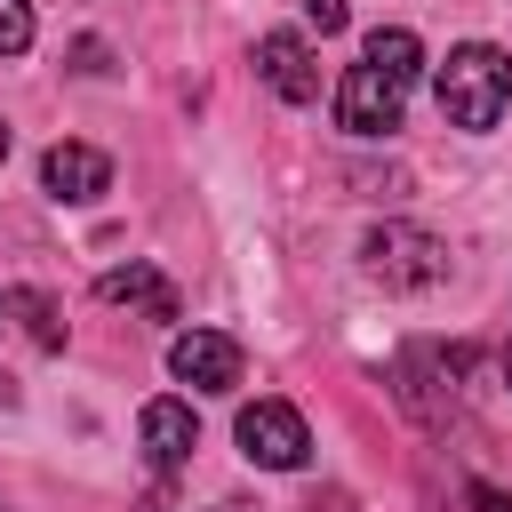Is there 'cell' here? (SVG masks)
<instances>
[{
    "instance_id": "1",
    "label": "cell",
    "mask_w": 512,
    "mask_h": 512,
    "mask_svg": "<svg viewBox=\"0 0 512 512\" xmlns=\"http://www.w3.org/2000/svg\"><path fill=\"white\" fill-rule=\"evenodd\" d=\"M416 72H424V48H416V32H368V48H360V64L344 72V88H336V120L352 128V136H392L400 128V112H408V88H416Z\"/></svg>"
},
{
    "instance_id": "2",
    "label": "cell",
    "mask_w": 512,
    "mask_h": 512,
    "mask_svg": "<svg viewBox=\"0 0 512 512\" xmlns=\"http://www.w3.org/2000/svg\"><path fill=\"white\" fill-rule=\"evenodd\" d=\"M440 112H448L456 128L488 136V128L512 112V56H504V48H488V40L448 48V64H440Z\"/></svg>"
},
{
    "instance_id": "3",
    "label": "cell",
    "mask_w": 512,
    "mask_h": 512,
    "mask_svg": "<svg viewBox=\"0 0 512 512\" xmlns=\"http://www.w3.org/2000/svg\"><path fill=\"white\" fill-rule=\"evenodd\" d=\"M360 272L384 280V288H400V296L440 288V280H448V240H432L424 224H376V232L360 240Z\"/></svg>"
},
{
    "instance_id": "4",
    "label": "cell",
    "mask_w": 512,
    "mask_h": 512,
    "mask_svg": "<svg viewBox=\"0 0 512 512\" xmlns=\"http://www.w3.org/2000/svg\"><path fill=\"white\" fill-rule=\"evenodd\" d=\"M240 456L248 464H264V472H296L304 456H312V432H304V416L288 408V400H256V408H240Z\"/></svg>"
},
{
    "instance_id": "5",
    "label": "cell",
    "mask_w": 512,
    "mask_h": 512,
    "mask_svg": "<svg viewBox=\"0 0 512 512\" xmlns=\"http://www.w3.org/2000/svg\"><path fill=\"white\" fill-rule=\"evenodd\" d=\"M168 368H176L192 392H232V384H240V344H232L224 328H184V336L168 344Z\"/></svg>"
},
{
    "instance_id": "6",
    "label": "cell",
    "mask_w": 512,
    "mask_h": 512,
    "mask_svg": "<svg viewBox=\"0 0 512 512\" xmlns=\"http://www.w3.org/2000/svg\"><path fill=\"white\" fill-rule=\"evenodd\" d=\"M256 72L280 104H312L320 96V64H312V40L304 32H264L256 40Z\"/></svg>"
},
{
    "instance_id": "7",
    "label": "cell",
    "mask_w": 512,
    "mask_h": 512,
    "mask_svg": "<svg viewBox=\"0 0 512 512\" xmlns=\"http://www.w3.org/2000/svg\"><path fill=\"white\" fill-rule=\"evenodd\" d=\"M40 184L56 192V200H96L104 184H112V160L96 152V144H48V160H40Z\"/></svg>"
},
{
    "instance_id": "8",
    "label": "cell",
    "mask_w": 512,
    "mask_h": 512,
    "mask_svg": "<svg viewBox=\"0 0 512 512\" xmlns=\"http://www.w3.org/2000/svg\"><path fill=\"white\" fill-rule=\"evenodd\" d=\"M136 432H144V456H152L160 472H176V464L192 456V440H200V424H192V408H184V400H144Z\"/></svg>"
},
{
    "instance_id": "9",
    "label": "cell",
    "mask_w": 512,
    "mask_h": 512,
    "mask_svg": "<svg viewBox=\"0 0 512 512\" xmlns=\"http://www.w3.org/2000/svg\"><path fill=\"white\" fill-rule=\"evenodd\" d=\"M96 296H104V304H136V312H152V320H176V288H168V272H152V264H112V272L96 280Z\"/></svg>"
},
{
    "instance_id": "10",
    "label": "cell",
    "mask_w": 512,
    "mask_h": 512,
    "mask_svg": "<svg viewBox=\"0 0 512 512\" xmlns=\"http://www.w3.org/2000/svg\"><path fill=\"white\" fill-rule=\"evenodd\" d=\"M8 312L32 328V344H40V352H64V320H56V304H48L40 288H16V296H8Z\"/></svg>"
},
{
    "instance_id": "11",
    "label": "cell",
    "mask_w": 512,
    "mask_h": 512,
    "mask_svg": "<svg viewBox=\"0 0 512 512\" xmlns=\"http://www.w3.org/2000/svg\"><path fill=\"white\" fill-rule=\"evenodd\" d=\"M32 48V0H0V56Z\"/></svg>"
},
{
    "instance_id": "12",
    "label": "cell",
    "mask_w": 512,
    "mask_h": 512,
    "mask_svg": "<svg viewBox=\"0 0 512 512\" xmlns=\"http://www.w3.org/2000/svg\"><path fill=\"white\" fill-rule=\"evenodd\" d=\"M304 16H312V32H344V0H304Z\"/></svg>"
},
{
    "instance_id": "13",
    "label": "cell",
    "mask_w": 512,
    "mask_h": 512,
    "mask_svg": "<svg viewBox=\"0 0 512 512\" xmlns=\"http://www.w3.org/2000/svg\"><path fill=\"white\" fill-rule=\"evenodd\" d=\"M472 504H480V512H512V504H504V496H488V488H472Z\"/></svg>"
},
{
    "instance_id": "14",
    "label": "cell",
    "mask_w": 512,
    "mask_h": 512,
    "mask_svg": "<svg viewBox=\"0 0 512 512\" xmlns=\"http://www.w3.org/2000/svg\"><path fill=\"white\" fill-rule=\"evenodd\" d=\"M0 160H8V120H0Z\"/></svg>"
},
{
    "instance_id": "15",
    "label": "cell",
    "mask_w": 512,
    "mask_h": 512,
    "mask_svg": "<svg viewBox=\"0 0 512 512\" xmlns=\"http://www.w3.org/2000/svg\"><path fill=\"white\" fill-rule=\"evenodd\" d=\"M504 376H512V344H504Z\"/></svg>"
}]
</instances>
